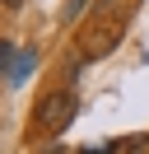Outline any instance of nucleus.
I'll list each match as a JSON object with an SVG mask.
<instances>
[{"instance_id": "1", "label": "nucleus", "mask_w": 149, "mask_h": 154, "mask_svg": "<svg viewBox=\"0 0 149 154\" xmlns=\"http://www.w3.org/2000/svg\"><path fill=\"white\" fill-rule=\"evenodd\" d=\"M74 112H79V103H74V94H70V89H56V94H47L42 103H37L33 122H37V131L56 135V131H65V126L74 122Z\"/></svg>"}, {"instance_id": "6", "label": "nucleus", "mask_w": 149, "mask_h": 154, "mask_svg": "<svg viewBox=\"0 0 149 154\" xmlns=\"http://www.w3.org/2000/svg\"><path fill=\"white\" fill-rule=\"evenodd\" d=\"M112 149H117V145H107V149H102V145H98V149H84V154H112Z\"/></svg>"}, {"instance_id": "8", "label": "nucleus", "mask_w": 149, "mask_h": 154, "mask_svg": "<svg viewBox=\"0 0 149 154\" xmlns=\"http://www.w3.org/2000/svg\"><path fill=\"white\" fill-rule=\"evenodd\" d=\"M5 5H19V0H5Z\"/></svg>"}, {"instance_id": "7", "label": "nucleus", "mask_w": 149, "mask_h": 154, "mask_svg": "<svg viewBox=\"0 0 149 154\" xmlns=\"http://www.w3.org/2000/svg\"><path fill=\"white\" fill-rule=\"evenodd\" d=\"M47 154H65V149H47Z\"/></svg>"}, {"instance_id": "3", "label": "nucleus", "mask_w": 149, "mask_h": 154, "mask_svg": "<svg viewBox=\"0 0 149 154\" xmlns=\"http://www.w3.org/2000/svg\"><path fill=\"white\" fill-rule=\"evenodd\" d=\"M33 61H37L33 51H19V56H14V66H9V75H5V79H9V84H23V75L33 70Z\"/></svg>"}, {"instance_id": "4", "label": "nucleus", "mask_w": 149, "mask_h": 154, "mask_svg": "<svg viewBox=\"0 0 149 154\" xmlns=\"http://www.w3.org/2000/svg\"><path fill=\"white\" fill-rule=\"evenodd\" d=\"M84 10H89V0H70V5H65V19H79Z\"/></svg>"}, {"instance_id": "2", "label": "nucleus", "mask_w": 149, "mask_h": 154, "mask_svg": "<svg viewBox=\"0 0 149 154\" xmlns=\"http://www.w3.org/2000/svg\"><path fill=\"white\" fill-rule=\"evenodd\" d=\"M121 28H126V14H117V19H102V23H93L89 33H84V61H93V56H102V51H112L117 47V38H121Z\"/></svg>"}, {"instance_id": "5", "label": "nucleus", "mask_w": 149, "mask_h": 154, "mask_svg": "<svg viewBox=\"0 0 149 154\" xmlns=\"http://www.w3.org/2000/svg\"><path fill=\"white\" fill-rule=\"evenodd\" d=\"M9 56H14V42H0V75H9V70H5Z\"/></svg>"}]
</instances>
